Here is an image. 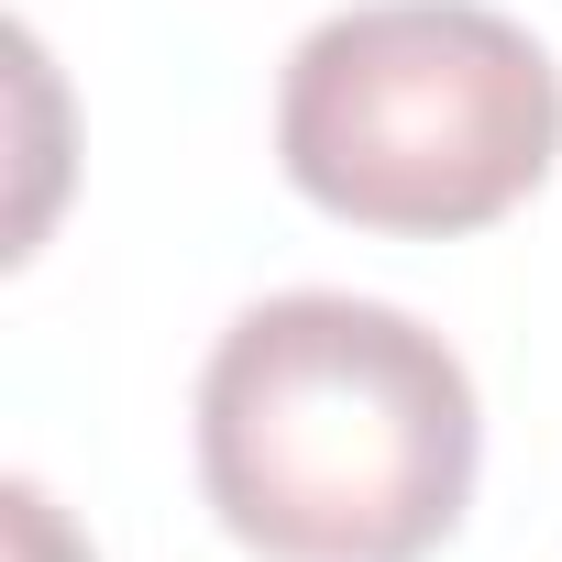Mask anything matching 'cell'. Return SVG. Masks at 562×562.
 I'll use <instances>...</instances> for the list:
<instances>
[{
    "label": "cell",
    "instance_id": "obj_2",
    "mask_svg": "<svg viewBox=\"0 0 562 562\" xmlns=\"http://www.w3.org/2000/svg\"><path fill=\"white\" fill-rule=\"evenodd\" d=\"M562 155V67L485 0H353L276 78V166L353 232L452 243Z\"/></svg>",
    "mask_w": 562,
    "mask_h": 562
},
{
    "label": "cell",
    "instance_id": "obj_1",
    "mask_svg": "<svg viewBox=\"0 0 562 562\" xmlns=\"http://www.w3.org/2000/svg\"><path fill=\"white\" fill-rule=\"evenodd\" d=\"M474 452L463 353L386 299L299 288L210 342L199 485L265 562H430L474 507Z\"/></svg>",
    "mask_w": 562,
    "mask_h": 562
},
{
    "label": "cell",
    "instance_id": "obj_3",
    "mask_svg": "<svg viewBox=\"0 0 562 562\" xmlns=\"http://www.w3.org/2000/svg\"><path fill=\"white\" fill-rule=\"evenodd\" d=\"M0 507H12V562H89V551L67 540V518H56V496H45V485H12Z\"/></svg>",
    "mask_w": 562,
    "mask_h": 562
}]
</instances>
